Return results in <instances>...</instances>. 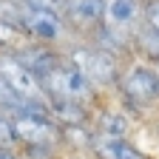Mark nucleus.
<instances>
[{
    "instance_id": "1",
    "label": "nucleus",
    "mask_w": 159,
    "mask_h": 159,
    "mask_svg": "<svg viewBox=\"0 0 159 159\" xmlns=\"http://www.w3.org/2000/svg\"><path fill=\"white\" fill-rule=\"evenodd\" d=\"M66 60H68V63H74L80 71L91 80V85H94L97 91L116 85L119 74H122V68H119V57H114V54H108V51H102V48H97L91 40L68 46V48H66Z\"/></svg>"
},
{
    "instance_id": "2",
    "label": "nucleus",
    "mask_w": 159,
    "mask_h": 159,
    "mask_svg": "<svg viewBox=\"0 0 159 159\" xmlns=\"http://www.w3.org/2000/svg\"><path fill=\"white\" fill-rule=\"evenodd\" d=\"M40 85H43L46 99H51V97H57V99H74V102H83L88 108H91L94 94H97V88L91 85V80L80 71L74 63H68L66 57H63V63H60Z\"/></svg>"
},
{
    "instance_id": "3",
    "label": "nucleus",
    "mask_w": 159,
    "mask_h": 159,
    "mask_svg": "<svg viewBox=\"0 0 159 159\" xmlns=\"http://www.w3.org/2000/svg\"><path fill=\"white\" fill-rule=\"evenodd\" d=\"M116 88L131 108H145L159 102V74L151 66H128L116 80Z\"/></svg>"
},
{
    "instance_id": "4",
    "label": "nucleus",
    "mask_w": 159,
    "mask_h": 159,
    "mask_svg": "<svg viewBox=\"0 0 159 159\" xmlns=\"http://www.w3.org/2000/svg\"><path fill=\"white\" fill-rule=\"evenodd\" d=\"M0 83L6 85L9 94L23 97V99H34V102H46V94L40 80L23 66L14 51H0Z\"/></svg>"
},
{
    "instance_id": "5",
    "label": "nucleus",
    "mask_w": 159,
    "mask_h": 159,
    "mask_svg": "<svg viewBox=\"0 0 159 159\" xmlns=\"http://www.w3.org/2000/svg\"><path fill=\"white\" fill-rule=\"evenodd\" d=\"M105 0H63V17L74 34L88 37L99 23H102Z\"/></svg>"
},
{
    "instance_id": "6",
    "label": "nucleus",
    "mask_w": 159,
    "mask_h": 159,
    "mask_svg": "<svg viewBox=\"0 0 159 159\" xmlns=\"http://www.w3.org/2000/svg\"><path fill=\"white\" fill-rule=\"evenodd\" d=\"M20 60H23V66L43 83V80L63 63V57H66V51H60V48H54V46H43V43H34V40H26L23 46H20L17 51H14Z\"/></svg>"
},
{
    "instance_id": "7",
    "label": "nucleus",
    "mask_w": 159,
    "mask_h": 159,
    "mask_svg": "<svg viewBox=\"0 0 159 159\" xmlns=\"http://www.w3.org/2000/svg\"><path fill=\"white\" fill-rule=\"evenodd\" d=\"M142 23V0H105L102 26L131 34Z\"/></svg>"
},
{
    "instance_id": "8",
    "label": "nucleus",
    "mask_w": 159,
    "mask_h": 159,
    "mask_svg": "<svg viewBox=\"0 0 159 159\" xmlns=\"http://www.w3.org/2000/svg\"><path fill=\"white\" fill-rule=\"evenodd\" d=\"M88 151L97 159H148L142 151H136L125 136H108V134H91Z\"/></svg>"
},
{
    "instance_id": "9",
    "label": "nucleus",
    "mask_w": 159,
    "mask_h": 159,
    "mask_svg": "<svg viewBox=\"0 0 159 159\" xmlns=\"http://www.w3.org/2000/svg\"><path fill=\"white\" fill-rule=\"evenodd\" d=\"M131 48H136L142 57L159 63V34L153 29H148L145 23H139L134 31H131Z\"/></svg>"
},
{
    "instance_id": "10",
    "label": "nucleus",
    "mask_w": 159,
    "mask_h": 159,
    "mask_svg": "<svg viewBox=\"0 0 159 159\" xmlns=\"http://www.w3.org/2000/svg\"><path fill=\"white\" fill-rule=\"evenodd\" d=\"M125 131H128V119L122 116V114H111V111H105V114H97V131L94 134H108V136H125Z\"/></svg>"
},
{
    "instance_id": "11",
    "label": "nucleus",
    "mask_w": 159,
    "mask_h": 159,
    "mask_svg": "<svg viewBox=\"0 0 159 159\" xmlns=\"http://www.w3.org/2000/svg\"><path fill=\"white\" fill-rule=\"evenodd\" d=\"M0 148H17V136H14V122L11 116L0 111Z\"/></svg>"
},
{
    "instance_id": "12",
    "label": "nucleus",
    "mask_w": 159,
    "mask_h": 159,
    "mask_svg": "<svg viewBox=\"0 0 159 159\" xmlns=\"http://www.w3.org/2000/svg\"><path fill=\"white\" fill-rule=\"evenodd\" d=\"M142 23L159 34V0H148V3H142Z\"/></svg>"
},
{
    "instance_id": "13",
    "label": "nucleus",
    "mask_w": 159,
    "mask_h": 159,
    "mask_svg": "<svg viewBox=\"0 0 159 159\" xmlns=\"http://www.w3.org/2000/svg\"><path fill=\"white\" fill-rule=\"evenodd\" d=\"M0 159H20L11 148H0Z\"/></svg>"
},
{
    "instance_id": "14",
    "label": "nucleus",
    "mask_w": 159,
    "mask_h": 159,
    "mask_svg": "<svg viewBox=\"0 0 159 159\" xmlns=\"http://www.w3.org/2000/svg\"><path fill=\"white\" fill-rule=\"evenodd\" d=\"M66 159H97L94 153H74V156H66Z\"/></svg>"
},
{
    "instance_id": "15",
    "label": "nucleus",
    "mask_w": 159,
    "mask_h": 159,
    "mask_svg": "<svg viewBox=\"0 0 159 159\" xmlns=\"http://www.w3.org/2000/svg\"><path fill=\"white\" fill-rule=\"evenodd\" d=\"M3 97H6V85L0 83V102H3Z\"/></svg>"
}]
</instances>
